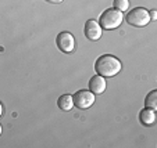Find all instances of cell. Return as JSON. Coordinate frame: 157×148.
<instances>
[{
  "instance_id": "6da1fadb",
  "label": "cell",
  "mask_w": 157,
  "mask_h": 148,
  "mask_svg": "<svg viewBox=\"0 0 157 148\" xmlns=\"http://www.w3.org/2000/svg\"><path fill=\"white\" fill-rule=\"evenodd\" d=\"M121 61L111 54H103L95 62V71L103 78H113L121 71Z\"/></svg>"
},
{
  "instance_id": "7a4b0ae2",
  "label": "cell",
  "mask_w": 157,
  "mask_h": 148,
  "mask_svg": "<svg viewBox=\"0 0 157 148\" xmlns=\"http://www.w3.org/2000/svg\"><path fill=\"white\" fill-rule=\"evenodd\" d=\"M122 21H124V14L121 11H118L116 9H109L100 14L99 25L101 27V29L111 31V29L118 28Z\"/></svg>"
},
{
  "instance_id": "3957f363",
  "label": "cell",
  "mask_w": 157,
  "mask_h": 148,
  "mask_svg": "<svg viewBox=\"0 0 157 148\" xmlns=\"http://www.w3.org/2000/svg\"><path fill=\"white\" fill-rule=\"evenodd\" d=\"M125 21H127L129 25L132 27H138L142 28L146 27V25L150 22V17H149V11L143 7H136V9L128 11L127 17H125Z\"/></svg>"
},
{
  "instance_id": "277c9868",
  "label": "cell",
  "mask_w": 157,
  "mask_h": 148,
  "mask_svg": "<svg viewBox=\"0 0 157 148\" xmlns=\"http://www.w3.org/2000/svg\"><path fill=\"white\" fill-rule=\"evenodd\" d=\"M72 100L78 110H88L95 103V94L90 90H79L72 96Z\"/></svg>"
},
{
  "instance_id": "5b68a950",
  "label": "cell",
  "mask_w": 157,
  "mask_h": 148,
  "mask_svg": "<svg viewBox=\"0 0 157 148\" xmlns=\"http://www.w3.org/2000/svg\"><path fill=\"white\" fill-rule=\"evenodd\" d=\"M56 43H57V47H59L63 53L68 54V53H71V51H74L75 39H74V36H72L70 32H67V31H64V32L57 35Z\"/></svg>"
},
{
  "instance_id": "8992f818",
  "label": "cell",
  "mask_w": 157,
  "mask_h": 148,
  "mask_svg": "<svg viewBox=\"0 0 157 148\" xmlns=\"http://www.w3.org/2000/svg\"><path fill=\"white\" fill-rule=\"evenodd\" d=\"M83 32H85L86 38H88L89 40H92V42H96L101 38V27L99 25L98 21H95V20L86 21Z\"/></svg>"
},
{
  "instance_id": "52a82bcc",
  "label": "cell",
  "mask_w": 157,
  "mask_h": 148,
  "mask_svg": "<svg viewBox=\"0 0 157 148\" xmlns=\"http://www.w3.org/2000/svg\"><path fill=\"white\" fill-rule=\"evenodd\" d=\"M89 90L93 94H101L106 90V78L100 76V75L93 76L92 79L89 80Z\"/></svg>"
},
{
  "instance_id": "ba28073f",
  "label": "cell",
  "mask_w": 157,
  "mask_h": 148,
  "mask_svg": "<svg viewBox=\"0 0 157 148\" xmlns=\"http://www.w3.org/2000/svg\"><path fill=\"white\" fill-rule=\"evenodd\" d=\"M139 122L143 126H151L156 122V112L151 108H143L139 112Z\"/></svg>"
},
{
  "instance_id": "9c48e42d",
  "label": "cell",
  "mask_w": 157,
  "mask_h": 148,
  "mask_svg": "<svg viewBox=\"0 0 157 148\" xmlns=\"http://www.w3.org/2000/svg\"><path fill=\"white\" fill-rule=\"evenodd\" d=\"M57 105L61 111H71L74 107V100H72V96L70 94H63L60 96V98L57 100Z\"/></svg>"
},
{
  "instance_id": "30bf717a",
  "label": "cell",
  "mask_w": 157,
  "mask_h": 148,
  "mask_svg": "<svg viewBox=\"0 0 157 148\" xmlns=\"http://www.w3.org/2000/svg\"><path fill=\"white\" fill-rule=\"evenodd\" d=\"M145 105L147 108H151V110L156 111L157 110V90H151L147 96H146L145 100Z\"/></svg>"
},
{
  "instance_id": "8fae6325",
  "label": "cell",
  "mask_w": 157,
  "mask_h": 148,
  "mask_svg": "<svg viewBox=\"0 0 157 148\" xmlns=\"http://www.w3.org/2000/svg\"><path fill=\"white\" fill-rule=\"evenodd\" d=\"M114 9L118 11H127L129 9V0H114Z\"/></svg>"
},
{
  "instance_id": "7c38bea8",
  "label": "cell",
  "mask_w": 157,
  "mask_h": 148,
  "mask_svg": "<svg viewBox=\"0 0 157 148\" xmlns=\"http://www.w3.org/2000/svg\"><path fill=\"white\" fill-rule=\"evenodd\" d=\"M149 17H150V21H154L157 18V11L156 10H150L149 11Z\"/></svg>"
},
{
  "instance_id": "4fadbf2b",
  "label": "cell",
  "mask_w": 157,
  "mask_h": 148,
  "mask_svg": "<svg viewBox=\"0 0 157 148\" xmlns=\"http://www.w3.org/2000/svg\"><path fill=\"white\" fill-rule=\"evenodd\" d=\"M46 2H49V3H54V4H57V3H61L63 0H46Z\"/></svg>"
},
{
  "instance_id": "5bb4252c",
  "label": "cell",
  "mask_w": 157,
  "mask_h": 148,
  "mask_svg": "<svg viewBox=\"0 0 157 148\" xmlns=\"http://www.w3.org/2000/svg\"><path fill=\"white\" fill-rule=\"evenodd\" d=\"M3 115V105H2V103H0V116Z\"/></svg>"
},
{
  "instance_id": "9a60e30c",
  "label": "cell",
  "mask_w": 157,
  "mask_h": 148,
  "mask_svg": "<svg viewBox=\"0 0 157 148\" xmlns=\"http://www.w3.org/2000/svg\"><path fill=\"white\" fill-rule=\"evenodd\" d=\"M0 134H2V125H0Z\"/></svg>"
}]
</instances>
